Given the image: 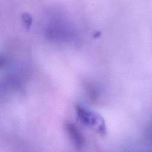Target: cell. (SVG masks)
Segmentation results:
<instances>
[{"label":"cell","mask_w":152,"mask_h":152,"mask_svg":"<svg viewBox=\"0 0 152 152\" xmlns=\"http://www.w3.org/2000/svg\"><path fill=\"white\" fill-rule=\"evenodd\" d=\"M66 130L75 147L81 148L84 144V139L77 127L72 123L66 124Z\"/></svg>","instance_id":"cell-1"}]
</instances>
